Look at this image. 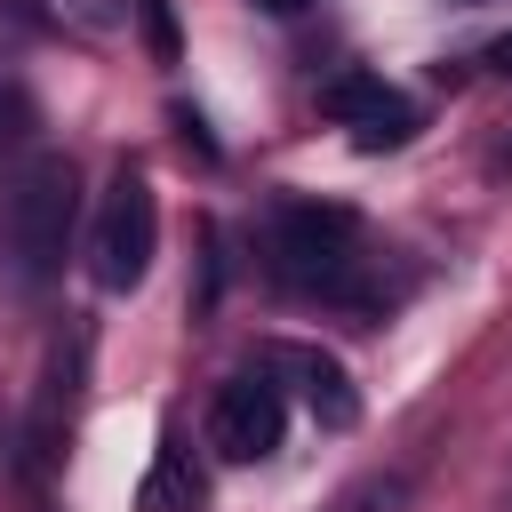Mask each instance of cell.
<instances>
[{
  "label": "cell",
  "instance_id": "obj_1",
  "mask_svg": "<svg viewBox=\"0 0 512 512\" xmlns=\"http://www.w3.org/2000/svg\"><path fill=\"white\" fill-rule=\"evenodd\" d=\"M72 224H80V176L64 152H40L16 168L8 184V208H0V256H8V288L16 296H40L64 256H72Z\"/></svg>",
  "mask_w": 512,
  "mask_h": 512
},
{
  "label": "cell",
  "instance_id": "obj_2",
  "mask_svg": "<svg viewBox=\"0 0 512 512\" xmlns=\"http://www.w3.org/2000/svg\"><path fill=\"white\" fill-rule=\"evenodd\" d=\"M264 256H272V280L296 288V296L368 304V288H360V224H352V208L280 200L272 224H264Z\"/></svg>",
  "mask_w": 512,
  "mask_h": 512
},
{
  "label": "cell",
  "instance_id": "obj_3",
  "mask_svg": "<svg viewBox=\"0 0 512 512\" xmlns=\"http://www.w3.org/2000/svg\"><path fill=\"white\" fill-rule=\"evenodd\" d=\"M160 256V200L144 184V168H120L104 208H96V232H88V280L104 296H128Z\"/></svg>",
  "mask_w": 512,
  "mask_h": 512
},
{
  "label": "cell",
  "instance_id": "obj_4",
  "mask_svg": "<svg viewBox=\"0 0 512 512\" xmlns=\"http://www.w3.org/2000/svg\"><path fill=\"white\" fill-rule=\"evenodd\" d=\"M280 432H288V392H280L264 368L232 376V384L216 392V408H208V448H216L224 464H264V456L280 448Z\"/></svg>",
  "mask_w": 512,
  "mask_h": 512
},
{
  "label": "cell",
  "instance_id": "obj_5",
  "mask_svg": "<svg viewBox=\"0 0 512 512\" xmlns=\"http://www.w3.org/2000/svg\"><path fill=\"white\" fill-rule=\"evenodd\" d=\"M320 112H328L360 152H392V144L416 136V104H408L392 80H376V72H336V80L320 88Z\"/></svg>",
  "mask_w": 512,
  "mask_h": 512
},
{
  "label": "cell",
  "instance_id": "obj_6",
  "mask_svg": "<svg viewBox=\"0 0 512 512\" xmlns=\"http://www.w3.org/2000/svg\"><path fill=\"white\" fill-rule=\"evenodd\" d=\"M264 376H296V400H304L328 432H344V424L360 416V392H352L344 360H328L320 344H272V352H264Z\"/></svg>",
  "mask_w": 512,
  "mask_h": 512
},
{
  "label": "cell",
  "instance_id": "obj_7",
  "mask_svg": "<svg viewBox=\"0 0 512 512\" xmlns=\"http://www.w3.org/2000/svg\"><path fill=\"white\" fill-rule=\"evenodd\" d=\"M200 504H208L200 464L184 456V440H160V456H152V472L136 488V512H200Z\"/></svg>",
  "mask_w": 512,
  "mask_h": 512
},
{
  "label": "cell",
  "instance_id": "obj_8",
  "mask_svg": "<svg viewBox=\"0 0 512 512\" xmlns=\"http://www.w3.org/2000/svg\"><path fill=\"white\" fill-rule=\"evenodd\" d=\"M408 488H416L408 464H376V472H360L328 512H408Z\"/></svg>",
  "mask_w": 512,
  "mask_h": 512
},
{
  "label": "cell",
  "instance_id": "obj_9",
  "mask_svg": "<svg viewBox=\"0 0 512 512\" xmlns=\"http://www.w3.org/2000/svg\"><path fill=\"white\" fill-rule=\"evenodd\" d=\"M24 128H32V104H24V88H8V80H0V144H8V136H24Z\"/></svg>",
  "mask_w": 512,
  "mask_h": 512
},
{
  "label": "cell",
  "instance_id": "obj_10",
  "mask_svg": "<svg viewBox=\"0 0 512 512\" xmlns=\"http://www.w3.org/2000/svg\"><path fill=\"white\" fill-rule=\"evenodd\" d=\"M144 24H152V48L176 56V24H168V0H144Z\"/></svg>",
  "mask_w": 512,
  "mask_h": 512
},
{
  "label": "cell",
  "instance_id": "obj_11",
  "mask_svg": "<svg viewBox=\"0 0 512 512\" xmlns=\"http://www.w3.org/2000/svg\"><path fill=\"white\" fill-rule=\"evenodd\" d=\"M488 64H496V72L512 80V32H496V40H488Z\"/></svg>",
  "mask_w": 512,
  "mask_h": 512
},
{
  "label": "cell",
  "instance_id": "obj_12",
  "mask_svg": "<svg viewBox=\"0 0 512 512\" xmlns=\"http://www.w3.org/2000/svg\"><path fill=\"white\" fill-rule=\"evenodd\" d=\"M256 8H272V16H296V8H304V0H256Z\"/></svg>",
  "mask_w": 512,
  "mask_h": 512
}]
</instances>
